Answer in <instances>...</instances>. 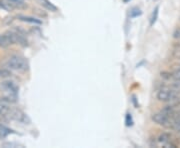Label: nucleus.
Here are the masks:
<instances>
[{
  "label": "nucleus",
  "instance_id": "f8f14e48",
  "mask_svg": "<svg viewBox=\"0 0 180 148\" xmlns=\"http://www.w3.org/2000/svg\"><path fill=\"white\" fill-rule=\"evenodd\" d=\"M11 75V72L7 69H0V78H7Z\"/></svg>",
  "mask_w": 180,
  "mask_h": 148
},
{
  "label": "nucleus",
  "instance_id": "2eb2a0df",
  "mask_svg": "<svg viewBox=\"0 0 180 148\" xmlns=\"http://www.w3.org/2000/svg\"><path fill=\"white\" fill-rule=\"evenodd\" d=\"M126 124H127L128 126L132 125V119H131L130 114H127V116H126Z\"/></svg>",
  "mask_w": 180,
  "mask_h": 148
},
{
  "label": "nucleus",
  "instance_id": "f03ea898",
  "mask_svg": "<svg viewBox=\"0 0 180 148\" xmlns=\"http://www.w3.org/2000/svg\"><path fill=\"white\" fill-rule=\"evenodd\" d=\"M7 66L12 70L20 71V72H24L29 69V63L28 61L22 56L14 55L11 56L7 61Z\"/></svg>",
  "mask_w": 180,
  "mask_h": 148
},
{
  "label": "nucleus",
  "instance_id": "6ab92c4d",
  "mask_svg": "<svg viewBox=\"0 0 180 148\" xmlns=\"http://www.w3.org/2000/svg\"><path fill=\"white\" fill-rule=\"evenodd\" d=\"M124 1H127V0H124Z\"/></svg>",
  "mask_w": 180,
  "mask_h": 148
},
{
  "label": "nucleus",
  "instance_id": "f3484780",
  "mask_svg": "<svg viewBox=\"0 0 180 148\" xmlns=\"http://www.w3.org/2000/svg\"><path fill=\"white\" fill-rule=\"evenodd\" d=\"M174 38H180V29H177L176 32L174 33Z\"/></svg>",
  "mask_w": 180,
  "mask_h": 148
},
{
  "label": "nucleus",
  "instance_id": "7ed1b4c3",
  "mask_svg": "<svg viewBox=\"0 0 180 148\" xmlns=\"http://www.w3.org/2000/svg\"><path fill=\"white\" fill-rule=\"evenodd\" d=\"M177 95H178V92L176 90L168 88V87H163L158 91L157 98L159 101H162V102H170Z\"/></svg>",
  "mask_w": 180,
  "mask_h": 148
},
{
  "label": "nucleus",
  "instance_id": "f257e3e1",
  "mask_svg": "<svg viewBox=\"0 0 180 148\" xmlns=\"http://www.w3.org/2000/svg\"><path fill=\"white\" fill-rule=\"evenodd\" d=\"M0 92L2 98L9 103H14L18 97V86L13 81H2L0 82Z\"/></svg>",
  "mask_w": 180,
  "mask_h": 148
},
{
  "label": "nucleus",
  "instance_id": "423d86ee",
  "mask_svg": "<svg viewBox=\"0 0 180 148\" xmlns=\"http://www.w3.org/2000/svg\"><path fill=\"white\" fill-rule=\"evenodd\" d=\"M11 133H13V131L11 129H9L8 127L0 124V138H5V137H7Z\"/></svg>",
  "mask_w": 180,
  "mask_h": 148
},
{
  "label": "nucleus",
  "instance_id": "9d476101",
  "mask_svg": "<svg viewBox=\"0 0 180 148\" xmlns=\"http://www.w3.org/2000/svg\"><path fill=\"white\" fill-rule=\"evenodd\" d=\"M159 142H161V143H168L169 141H170V135L168 133H163L159 136Z\"/></svg>",
  "mask_w": 180,
  "mask_h": 148
},
{
  "label": "nucleus",
  "instance_id": "6e6552de",
  "mask_svg": "<svg viewBox=\"0 0 180 148\" xmlns=\"http://www.w3.org/2000/svg\"><path fill=\"white\" fill-rule=\"evenodd\" d=\"M40 2H41V5H43L45 8H47L50 11H56V10H57V8H56L52 3H50L48 0H40Z\"/></svg>",
  "mask_w": 180,
  "mask_h": 148
},
{
  "label": "nucleus",
  "instance_id": "4468645a",
  "mask_svg": "<svg viewBox=\"0 0 180 148\" xmlns=\"http://www.w3.org/2000/svg\"><path fill=\"white\" fill-rule=\"evenodd\" d=\"M171 75H172V78L174 79V81H179L180 82V69L175 70Z\"/></svg>",
  "mask_w": 180,
  "mask_h": 148
},
{
  "label": "nucleus",
  "instance_id": "1a4fd4ad",
  "mask_svg": "<svg viewBox=\"0 0 180 148\" xmlns=\"http://www.w3.org/2000/svg\"><path fill=\"white\" fill-rule=\"evenodd\" d=\"M19 19L22 20L25 22H29V23H36V24H41L40 20H37L33 17H28V16H19Z\"/></svg>",
  "mask_w": 180,
  "mask_h": 148
},
{
  "label": "nucleus",
  "instance_id": "39448f33",
  "mask_svg": "<svg viewBox=\"0 0 180 148\" xmlns=\"http://www.w3.org/2000/svg\"><path fill=\"white\" fill-rule=\"evenodd\" d=\"M5 35L8 37V39L10 40L11 44H20L22 46H26L27 45V41L22 35H20L17 32H13V31H7L5 33Z\"/></svg>",
  "mask_w": 180,
  "mask_h": 148
},
{
  "label": "nucleus",
  "instance_id": "ddd939ff",
  "mask_svg": "<svg viewBox=\"0 0 180 148\" xmlns=\"http://www.w3.org/2000/svg\"><path fill=\"white\" fill-rule=\"evenodd\" d=\"M141 11H140V9H138V8H133L131 11H130V16L131 17H136L138 16V15H141Z\"/></svg>",
  "mask_w": 180,
  "mask_h": 148
},
{
  "label": "nucleus",
  "instance_id": "9b49d317",
  "mask_svg": "<svg viewBox=\"0 0 180 148\" xmlns=\"http://www.w3.org/2000/svg\"><path fill=\"white\" fill-rule=\"evenodd\" d=\"M158 10H159V7L157 6L155 9H154V11L152 13V16L150 18V25L152 26V25L156 22V20H157V17H158Z\"/></svg>",
  "mask_w": 180,
  "mask_h": 148
},
{
  "label": "nucleus",
  "instance_id": "0eeeda50",
  "mask_svg": "<svg viewBox=\"0 0 180 148\" xmlns=\"http://www.w3.org/2000/svg\"><path fill=\"white\" fill-rule=\"evenodd\" d=\"M9 45H11V42L8 39L6 35H0V47L1 48H7Z\"/></svg>",
  "mask_w": 180,
  "mask_h": 148
},
{
  "label": "nucleus",
  "instance_id": "a211bd4d",
  "mask_svg": "<svg viewBox=\"0 0 180 148\" xmlns=\"http://www.w3.org/2000/svg\"><path fill=\"white\" fill-rule=\"evenodd\" d=\"M153 1H158V0H153Z\"/></svg>",
  "mask_w": 180,
  "mask_h": 148
},
{
  "label": "nucleus",
  "instance_id": "dca6fc26",
  "mask_svg": "<svg viewBox=\"0 0 180 148\" xmlns=\"http://www.w3.org/2000/svg\"><path fill=\"white\" fill-rule=\"evenodd\" d=\"M173 129H174V130H176V131H178V132H180V122H177V123L174 124Z\"/></svg>",
  "mask_w": 180,
  "mask_h": 148
},
{
  "label": "nucleus",
  "instance_id": "20e7f679",
  "mask_svg": "<svg viewBox=\"0 0 180 148\" xmlns=\"http://www.w3.org/2000/svg\"><path fill=\"white\" fill-rule=\"evenodd\" d=\"M8 119H12V120H16V121H19L21 122V123H25V124H28L30 120L28 118V116L22 112L20 109H17V108H12L10 109L9 111V114H8Z\"/></svg>",
  "mask_w": 180,
  "mask_h": 148
}]
</instances>
